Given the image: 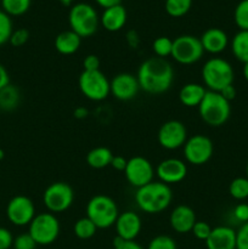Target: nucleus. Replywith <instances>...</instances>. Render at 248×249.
Masks as SVG:
<instances>
[{"label": "nucleus", "mask_w": 248, "mask_h": 249, "mask_svg": "<svg viewBox=\"0 0 248 249\" xmlns=\"http://www.w3.org/2000/svg\"><path fill=\"white\" fill-rule=\"evenodd\" d=\"M53 45H55L56 51L61 55H73L79 50L82 45V38L77 33L68 29L56 36Z\"/></svg>", "instance_id": "obj_22"}, {"label": "nucleus", "mask_w": 248, "mask_h": 249, "mask_svg": "<svg viewBox=\"0 0 248 249\" xmlns=\"http://www.w3.org/2000/svg\"><path fill=\"white\" fill-rule=\"evenodd\" d=\"M206 92L207 89L204 85L198 83H187L180 89L179 101L185 107H198L206 96Z\"/></svg>", "instance_id": "obj_23"}, {"label": "nucleus", "mask_w": 248, "mask_h": 249, "mask_svg": "<svg viewBox=\"0 0 248 249\" xmlns=\"http://www.w3.org/2000/svg\"><path fill=\"white\" fill-rule=\"evenodd\" d=\"M74 191L67 182L56 181L49 185L43 194V203L53 214L63 213L72 207Z\"/></svg>", "instance_id": "obj_9"}, {"label": "nucleus", "mask_w": 248, "mask_h": 249, "mask_svg": "<svg viewBox=\"0 0 248 249\" xmlns=\"http://www.w3.org/2000/svg\"><path fill=\"white\" fill-rule=\"evenodd\" d=\"M199 40H201L204 53H212V55H219L225 51L229 45L228 34L223 29L216 28V27L204 31L199 36Z\"/></svg>", "instance_id": "obj_19"}, {"label": "nucleus", "mask_w": 248, "mask_h": 249, "mask_svg": "<svg viewBox=\"0 0 248 249\" xmlns=\"http://www.w3.org/2000/svg\"><path fill=\"white\" fill-rule=\"evenodd\" d=\"M36 242L33 240L29 232L19 233L18 236L14 238V245L12 248L14 249H35L36 248Z\"/></svg>", "instance_id": "obj_35"}, {"label": "nucleus", "mask_w": 248, "mask_h": 249, "mask_svg": "<svg viewBox=\"0 0 248 249\" xmlns=\"http://www.w3.org/2000/svg\"><path fill=\"white\" fill-rule=\"evenodd\" d=\"M220 94L224 99L228 100L229 102H231L232 100H235L236 95H237V90H236V88L233 87V84H231V85H228L226 88H224V89L220 91Z\"/></svg>", "instance_id": "obj_45"}, {"label": "nucleus", "mask_w": 248, "mask_h": 249, "mask_svg": "<svg viewBox=\"0 0 248 249\" xmlns=\"http://www.w3.org/2000/svg\"><path fill=\"white\" fill-rule=\"evenodd\" d=\"M128 14L126 9L122 4L104 9L100 16V24L108 32H118L125 26Z\"/></svg>", "instance_id": "obj_21"}, {"label": "nucleus", "mask_w": 248, "mask_h": 249, "mask_svg": "<svg viewBox=\"0 0 248 249\" xmlns=\"http://www.w3.org/2000/svg\"><path fill=\"white\" fill-rule=\"evenodd\" d=\"M58 2H61L62 5H71L74 0H57Z\"/></svg>", "instance_id": "obj_50"}, {"label": "nucleus", "mask_w": 248, "mask_h": 249, "mask_svg": "<svg viewBox=\"0 0 248 249\" xmlns=\"http://www.w3.org/2000/svg\"><path fill=\"white\" fill-rule=\"evenodd\" d=\"M182 151H184L185 160L189 164L199 167L208 163L213 157L214 145L213 141L207 135L195 134L191 138H187Z\"/></svg>", "instance_id": "obj_11"}, {"label": "nucleus", "mask_w": 248, "mask_h": 249, "mask_svg": "<svg viewBox=\"0 0 248 249\" xmlns=\"http://www.w3.org/2000/svg\"><path fill=\"white\" fill-rule=\"evenodd\" d=\"M111 94L119 101H130L135 99L140 90L138 78L131 73H118L109 80Z\"/></svg>", "instance_id": "obj_15"}, {"label": "nucleus", "mask_w": 248, "mask_h": 249, "mask_svg": "<svg viewBox=\"0 0 248 249\" xmlns=\"http://www.w3.org/2000/svg\"><path fill=\"white\" fill-rule=\"evenodd\" d=\"M231 51L236 60L248 62V31H238L231 39Z\"/></svg>", "instance_id": "obj_26"}, {"label": "nucleus", "mask_w": 248, "mask_h": 249, "mask_svg": "<svg viewBox=\"0 0 248 249\" xmlns=\"http://www.w3.org/2000/svg\"><path fill=\"white\" fill-rule=\"evenodd\" d=\"M246 178L248 179V163H247V165H246Z\"/></svg>", "instance_id": "obj_52"}, {"label": "nucleus", "mask_w": 248, "mask_h": 249, "mask_svg": "<svg viewBox=\"0 0 248 249\" xmlns=\"http://www.w3.org/2000/svg\"><path fill=\"white\" fill-rule=\"evenodd\" d=\"M232 215L238 223L245 224L248 221V204L247 203H238L233 208Z\"/></svg>", "instance_id": "obj_39"}, {"label": "nucleus", "mask_w": 248, "mask_h": 249, "mask_svg": "<svg viewBox=\"0 0 248 249\" xmlns=\"http://www.w3.org/2000/svg\"><path fill=\"white\" fill-rule=\"evenodd\" d=\"M155 172L159 181L170 186V185L179 184L186 178L187 165L179 158H167L158 163L157 167L155 168Z\"/></svg>", "instance_id": "obj_16"}, {"label": "nucleus", "mask_w": 248, "mask_h": 249, "mask_svg": "<svg viewBox=\"0 0 248 249\" xmlns=\"http://www.w3.org/2000/svg\"><path fill=\"white\" fill-rule=\"evenodd\" d=\"M197 108L202 121L213 128L224 125L231 116L230 102L224 99L220 92L211 90H207L206 96Z\"/></svg>", "instance_id": "obj_4"}, {"label": "nucleus", "mask_w": 248, "mask_h": 249, "mask_svg": "<svg viewBox=\"0 0 248 249\" xmlns=\"http://www.w3.org/2000/svg\"><path fill=\"white\" fill-rule=\"evenodd\" d=\"M97 228L88 216L78 219L73 226V232H74L75 237H78L79 240H90L94 237Z\"/></svg>", "instance_id": "obj_28"}, {"label": "nucleus", "mask_w": 248, "mask_h": 249, "mask_svg": "<svg viewBox=\"0 0 248 249\" xmlns=\"http://www.w3.org/2000/svg\"><path fill=\"white\" fill-rule=\"evenodd\" d=\"M173 190L162 181H151L136 189L134 198L138 208L146 214H159L169 208L173 202Z\"/></svg>", "instance_id": "obj_2"}, {"label": "nucleus", "mask_w": 248, "mask_h": 249, "mask_svg": "<svg viewBox=\"0 0 248 249\" xmlns=\"http://www.w3.org/2000/svg\"><path fill=\"white\" fill-rule=\"evenodd\" d=\"M203 85L207 90L220 92L224 88L233 84L235 73L229 61L221 57H212L204 62L201 71Z\"/></svg>", "instance_id": "obj_3"}, {"label": "nucleus", "mask_w": 248, "mask_h": 249, "mask_svg": "<svg viewBox=\"0 0 248 249\" xmlns=\"http://www.w3.org/2000/svg\"><path fill=\"white\" fill-rule=\"evenodd\" d=\"M126 163H128V160L124 158L123 156H113L111 162V167L113 168L117 172H124L126 167Z\"/></svg>", "instance_id": "obj_44"}, {"label": "nucleus", "mask_w": 248, "mask_h": 249, "mask_svg": "<svg viewBox=\"0 0 248 249\" xmlns=\"http://www.w3.org/2000/svg\"><path fill=\"white\" fill-rule=\"evenodd\" d=\"M212 229L213 228H212V226L209 225L207 221L197 220L196 223H195L194 228H192L191 232H192V235L197 238V240L204 241V242H206V240L209 237V235H211Z\"/></svg>", "instance_id": "obj_36"}, {"label": "nucleus", "mask_w": 248, "mask_h": 249, "mask_svg": "<svg viewBox=\"0 0 248 249\" xmlns=\"http://www.w3.org/2000/svg\"><path fill=\"white\" fill-rule=\"evenodd\" d=\"M21 101V94L18 88L9 84L0 90V109L1 111H14L18 107Z\"/></svg>", "instance_id": "obj_25"}, {"label": "nucleus", "mask_w": 248, "mask_h": 249, "mask_svg": "<svg viewBox=\"0 0 248 249\" xmlns=\"http://www.w3.org/2000/svg\"><path fill=\"white\" fill-rule=\"evenodd\" d=\"M191 7L192 0H165L164 2L165 12L174 18L185 16Z\"/></svg>", "instance_id": "obj_29"}, {"label": "nucleus", "mask_w": 248, "mask_h": 249, "mask_svg": "<svg viewBox=\"0 0 248 249\" xmlns=\"http://www.w3.org/2000/svg\"><path fill=\"white\" fill-rule=\"evenodd\" d=\"M157 140L160 147L168 151H174L180 147H184L187 140L186 126L177 119L165 122L158 130Z\"/></svg>", "instance_id": "obj_14"}, {"label": "nucleus", "mask_w": 248, "mask_h": 249, "mask_svg": "<svg viewBox=\"0 0 248 249\" xmlns=\"http://www.w3.org/2000/svg\"><path fill=\"white\" fill-rule=\"evenodd\" d=\"M73 116H74L75 119H85L89 116V111L85 107L79 106L73 111Z\"/></svg>", "instance_id": "obj_47"}, {"label": "nucleus", "mask_w": 248, "mask_h": 249, "mask_svg": "<svg viewBox=\"0 0 248 249\" xmlns=\"http://www.w3.org/2000/svg\"><path fill=\"white\" fill-rule=\"evenodd\" d=\"M83 68L84 71H99L100 70V58L96 55H88L83 60Z\"/></svg>", "instance_id": "obj_42"}, {"label": "nucleus", "mask_w": 248, "mask_h": 249, "mask_svg": "<svg viewBox=\"0 0 248 249\" xmlns=\"http://www.w3.org/2000/svg\"><path fill=\"white\" fill-rule=\"evenodd\" d=\"M236 249H248V221L236 231Z\"/></svg>", "instance_id": "obj_38"}, {"label": "nucleus", "mask_w": 248, "mask_h": 249, "mask_svg": "<svg viewBox=\"0 0 248 249\" xmlns=\"http://www.w3.org/2000/svg\"><path fill=\"white\" fill-rule=\"evenodd\" d=\"M204 243L207 249H236V231L230 226H216Z\"/></svg>", "instance_id": "obj_20"}, {"label": "nucleus", "mask_w": 248, "mask_h": 249, "mask_svg": "<svg viewBox=\"0 0 248 249\" xmlns=\"http://www.w3.org/2000/svg\"><path fill=\"white\" fill-rule=\"evenodd\" d=\"M242 74H243V77H245V79L248 82V62L247 63H243Z\"/></svg>", "instance_id": "obj_49"}, {"label": "nucleus", "mask_w": 248, "mask_h": 249, "mask_svg": "<svg viewBox=\"0 0 248 249\" xmlns=\"http://www.w3.org/2000/svg\"><path fill=\"white\" fill-rule=\"evenodd\" d=\"M125 39L128 45L130 46L131 49H138L139 45H140V36L136 31L131 29V31L126 32L125 34Z\"/></svg>", "instance_id": "obj_43"}, {"label": "nucleus", "mask_w": 248, "mask_h": 249, "mask_svg": "<svg viewBox=\"0 0 248 249\" xmlns=\"http://www.w3.org/2000/svg\"><path fill=\"white\" fill-rule=\"evenodd\" d=\"M173 40L168 36H158L152 43V51L156 57L167 58L172 55Z\"/></svg>", "instance_id": "obj_31"}, {"label": "nucleus", "mask_w": 248, "mask_h": 249, "mask_svg": "<svg viewBox=\"0 0 248 249\" xmlns=\"http://www.w3.org/2000/svg\"><path fill=\"white\" fill-rule=\"evenodd\" d=\"M12 32H14V26H12L11 17L0 10V46L9 43Z\"/></svg>", "instance_id": "obj_33"}, {"label": "nucleus", "mask_w": 248, "mask_h": 249, "mask_svg": "<svg viewBox=\"0 0 248 249\" xmlns=\"http://www.w3.org/2000/svg\"><path fill=\"white\" fill-rule=\"evenodd\" d=\"M87 216L101 230L109 229L116 224L119 215L118 206L113 198L106 195H95L87 204Z\"/></svg>", "instance_id": "obj_5"}, {"label": "nucleus", "mask_w": 248, "mask_h": 249, "mask_svg": "<svg viewBox=\"0 0 248 249\" xmlns=\"http://www.w3.org/2000/svg\"><path fill=\"white\" fill-rule=\"evenodd\" d=\"M79 90L90 101H104L111 94L109 80L101 71H83L78 79Z\"/></svg>", "instance_id": "obj_8"}, {"label": "nucleus", "mask_w": 248, "mask_h": 249, "mask_svg": "<svg viewBox=\"0 0 248 249\" xmlns=\"http://www.w3.org/2000/svg\"><path fill=\"white\" fill-rule=\"evenodd\" d=\"M68 23L71 31L80 38H89L96 33L100 24V17L92 5L88 2H77L72 5L68 12Z\"/></svg>", "instance_id": "obj_6"}, {"label": "nucleus", "mask_w": 248, "mask_h": 249, "mask_svg": "<svg viewBox=\"0 0 248 249\" xmlns=\"http://www.w3.org/2000/svg\"><path fill=\"white\" fill-rule=\"evenodd\" d=\"M0 2H1V0H0Z\"/></svg>", "instance_id": "obj_53"}, {"label": "nucleus", "mask_w": 248, "mask_h": 249, "mask_svg": "<svg viewBox=\"0 0 248 249\" xmlns=\"http://www.w3.org/2000/svg\"><path fill=\"white\" fill-rule=\"evenodd\" d=\"M14 236L6 228H0V249H10L14 245Z\"/></svg>", "instance_id": "obj_40"}, {"label": "nucleus", "mask_w": 248, "mask_h": 249, "mask_svg": "<svg viewBox=\"0 0 248 249\" xmlns=\"http://www.w3.org/2000/svg\"><path fill=\"white\" fill-rule=\"evenodd\" d=\"M112 158H113V153L111 152V150L100 146V147L90 150L85 160H87L88 165L92 169H104L111 165Z\"/></svg>", "instance_id": "obj_24"}, {"label": "nucleus", "mask_w": 248, "mask_h": 249, "mask_svg": "<svg viewBox=\"0 0 248 249\" xmlns=\"http://www.w3.org/2000/svg\"><path fill=\"white\" fill-rule=\"evenodd\" d=\"M95 2H96L99 6L104 7V9H107V7H111V6H114V5L121 4L122 0H95Z\"/></svg>", "instance_id": "obj_48"}, {"label": "nucleus", "mask_w": 248, "mask_h": 249, "mask_svg": "<svg viewBox=\"0 0 248 249\" xmlns=\"http://www.w3.org/2000/svg\"><path fill=\"white\" fill-rule=\"evenodd\" d=\"M4 157H5V152H4V150H1V148H0V160H4Z\"/></svg>", "instance_id": "obj_51"}, {"label": "nucleus", "mask_w": 248, "mask_h": 249, "mask_svg": "<svg viewBox=\"0 0 248 249\" xmlns=\"http://www.w3.org/2000/svg\"><path fill=\"white\" fill-rule=\"evenodd\" d=\"M29 39V32L26 28H18L14 29L11 36H10L9 43L11 44L15 48H19V46H23L24 44L28 41Z\"/></svg>", "instance_id": "obj_37"}, {"label": "nucleus", "mask_w": 248, "mask_h": 249, "mask_svg": "<svg viewBox=\"0 0 248 249\" xmlns=\"http://www.w3.org/2000/svg\"><path fill=\"white\" fill-rule=\"evenodd\" d=\"M197 221L196 214L191 207L186 204L177 206L169 215V225L177 233L191 232L195 223Z\"/></svg>", "instance_id": "obj_18"}, {"label": "nucleus", "mask_w": 248, "mask_h": 249, "mask_svg": "<svg viewBox=\"0 0 248 249\" xmlns=\"http://www.w3.org/2000/svg\"><path fill=\"white\" fill-rule=\"evenodd\" d=\"M140 90L150 95H160L167 92L174 82V70L165 58H146L138 70Z\"/></svg>", "instance_id": "obj_1"}, {"label": "nucleus", "mask_w": 248, "mask_h": 249, "mask_svg": "<svg viewBox=\"0 0 248 249\" xmlns=\"http://www.w3.org/2000/svg\"><path fill=\"white\" fill-rule=\"evenodd\" d=\"M146 249H177V242L168 235H158L148 242Z\"/></svg>", "instance_id": "obj_34"}, {"label": "nucleus", "mask_w": 248, "mask_h": 249, "mask_svg": "<svg viewBox=\"0 0 248 249\" xmlns=\"http://www.w3.org/2000/svg\"><path fill=\"white\" fill-rule=\"evenodd\" d=\"M28 232L38 246L53 245L60 236V221L57 216L50 212L39 213L28 225Z\"/></svg>", "instance_id": "obj_7"}, {"label": "nucleus", "mask_w": 248, "mask_h": 249, "mask_svg": "<svg viewBox=\"0 0 248 249\" xmlns=\"http://www.w3.org/2000/svg\"><path fill=\"white\" fill-rule=\"evenodd\" d=\"M10 84V75L6 68L0 63V90Z\"/></svg>", "instance_id": "obj_46"}, {"label": "nucleus", "mask_w": 248, "mask_h": 249, "mask_svg": "<svg viewBox=\"0 0 248 249\" xmlns=\"http://www.w3.org/2000/svg\"><path fill=\"white\" fill-rule=\"evenodd\" d=\"M114 228H116L117 236L122 240L135 241L141 232L142 221L138 213L134 211H125L123 213H119Z\"/></svg>", "instance_id": "obj_17"}, {"label": "nucleus", "mask_w": 248, "mask_h": 249, "mask_svg": "<svg viewBox=\"0 0 248 249\" xmlns=\"http://www.w3.org/2000/svg\"><path fill=\"white\" fill-rule=\"evenodd\" d=\"M124 175L130 186L140 189L153 181L156 172L152 163L147 158L142 156H134L128 160Z\"/></svg>", "instance_id": "obj_12"}, {"label": "nucleus", "mask_w": 248, "mask_h": 249, "mask_svg": "<svg viewBox=\"0 0 248 249\" xmlns=\"http://www.w3.org/2000/svg\"><path fill=\"white\" fill-rule=\"evenodd\" d=\"M35 206L29 197L17 195L12 197L6 206V216L15 226H27L35 216Z\"/></svg>", "instance_id": "obj_13"}, {"label": "nucleus", "mask_w": 248, "mask_h": 249, "mask_svg": "<svg viewBox=\"0 0 248 249\" xmlns=\"http://www.w3.org/2000/svg\"><path fill=\"white\" fill-rule=\"evenodd\" d=\"M32 0H1L0 5L2 11L9 15L10 17L22 16L29 10Z\"/></svg>", "instance_id": "obj_27"}, {"label": "nucleus", "mask_w": 248, "mask_h": 249, "mask_svg": "<svg viewBox=\"0 0 248 249\" xmlns=\"http://www.w3.org/2000/svg\"><path fill=\"white\" fill-rule=\"evenodd\" d=\"M113 249H143L136 241H124L116 236L113 238Z\"/></svg>", "instance_id": "obj_41"}, {"label": "nucleus", "mask_w": 248, "mask_h": 249, "mask_svg": "<svg viewBox=\"0 0 248 249\" xmlns=\"http://www.w3.org/2000/svg\"><path fill=\"white\" fill-rule=\"evenodd\" d=\"M233 21L240 31H248V0H241L233 11Z\"/></svg>", "instance_id": "obj_32"}, {"label": "nucleus", "mask_w": 248, "mask_h": 249, "mask_svg": "<svg viewBox=\"0 0 248 249\" xmlns=\"http://www.w3.org/2000/svg\"><path fill=\"white\" fill-rule=\"evenodd\" d=\"M204 55L199 38L190 34H182L173 40L172 57L175 62L184 66L198 62Z\"/></svg>", "instance_id": "obj_10"}, {"label": "nucleus", "mask_w": 248, "mask_h": 249, "mask_svg": "<svg viewBox=\"0 0 248 249\" xmlns=\"http://www.w3.org/2000/svg\"><path fill=\"white\" fill-rule=\"evenodd\" d=\"M229 194L236 201H243L248 198V179L240 177L233 179L229 185Z\"/></svg>", "instance_id": "obj_30"}]
</instances>
